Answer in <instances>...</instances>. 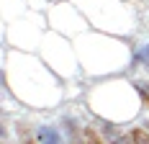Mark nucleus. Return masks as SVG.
Listing matches in <instances>:
<instances>
[{"mask_svg": "<svg viewBox=\"0 0 149 144\" xmlns=\"http://www.w3.org/2000/svg\"><path fill=\"white\" fill-rule=\"evenodd\" d=\"M129 142H131V144H149V131L131 129V131H129Z\"/></svg>", "mask_w": 149, "mask_h": 144, "instance_id": "nucleus-1", "label": "nucleus"}, {"mask_svg": "<svg viewBox=\"0 0 149 144\" xmlns=\"http://www.w3.org/2000/svg\"><path fill=\"white\" fill-rule=\"evenodd\" d=\"M85 136H88V144H105L95 129H85Z\"/></svg>", "mask_w": 149, "mask_h": 144, "instance_id": "nucleus-2", "label": "nucleus"}, {"mask_svg": "<svg viewBox=\"0 0 149 144\" xmlns=\"http://www.w3.org/2000/svg\"><path fill=\"white\" fill-rule=\"evenodd\" d=\"M136 90H139V95H141V101L147 103V108H149V95H147V90H141V87H136Z\"/></svg>", "mask_w": 149, "mask_h": 144, "instance_id": "nucleus-3", "label": "nucleus"}, {"mask_svg": "<svg viewBox=\"0 0 149 144\" xmlns=\"http://www.w3.org/2000/svg\"><path fill=\"white\" fill-rule=\"evenodd\" d=\"M29 144H36V142H29Z\"/></svg>", "mask_w": 149, "mask_h": 144, "instance_id": "nucleus-4", "label": "nucleus"}]
</instances>
